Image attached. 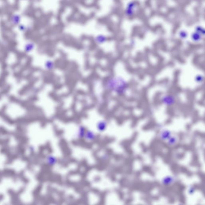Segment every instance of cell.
Returning <instances> with one entry per match:
<instances>
[{"mask_svg":"<svg viewBox=\"0 0 205 205\" xmlns=\"http://www.w3.org/2000/svg\"><path fill=\"white\" fill-rule=\"evenodd\" d=\"M129 85L125 79L120 76H114L108 79L105 82L107 90L119 95L125 94Z\"/></svg>","mask_w":205,"mask_h":205,"instance_id":"1","label":"cell"},{"mask_svg":"<svg viewBox=\"0 0 205 205\" xmlns=\"http://www.w3.org/2000/svg\"><path fill=\"white\" fill-rule=\"evenodd\" d=\"M138 4L135 0H131L126 4L124 10V16L131 18L136 15L138 9Z\"/></svg>","mask_w":205,"mask_h":205,"instance_id":"2","label":"cell"},{"mask_svg":"<svg viewBox=\"0 0 205 205\" xmlns=\"http://www.w3.org/2000/svg\"><path fill=\"white\" fill-rule=\"evenodd\" d=\"M203 36L198 33L194 31L191 35L192 41L194 42H199L202 40Z\"/></svg>","mask_w":205,"mask_h":205,"instance_id":"3","label":"cell"},{"mask_svg":"<svg viewBox=\"0 0 205 205\" xmlns=\"http://www.w3.org/2000/svg\"><path fill=\"white\" fill-rule=\"evenodd\" d=\"M107 36L105 35L100 34L96 36L95 41L98 44H103L107 42Z\"/></svg>","mask_w":205,"mask_h":205,"instance_id":"4","label":"cell"},{"mask_svg":"<svg viewBox=\"0 0 205 205\" xmlns=\"http://www.w3.org/2000/svg\"><path fill=\"white\" fill-rule=\"evenodd\" d=\"M173 98L170 95H165L162 97L161 101L164 104L166 105H169L173 102Z\"/></svg>","mask_w":205,"mask_h":205,"instance_id":"5","label":"cell"},{"mask_svg":"<svg viewBox=\"0 0 205 205\" xmlns=\"http://www.w3.org/2000/svg\"><path fill=\"white\" fill-rule=\"evenodd\" d=\"M107 123L105 121L102 120L99 121L97 123V129L100 132L103 131L105 130L107 128Z\"/></svg>","mask_w":205,"mask_h":205,"instance_id":"6","label":"cell"},{"mask_svg":"<svg viewBox=\"0 0 205 205\" xmlns=\"http://www.w3.org/2000/svg\"><path fill=\"white\" fill-rule=\"evenodd\" d=\"M85 137L88 141H91L94 140L95 138V134L92 131H88L86 132Z\"/></svg>","mask_w":205,"mask_h":205,"instance_id":"7","label":"cell"},{"mask_svg":"<svg viewBox=\"0 0 205 205\" xmlns=\"http://www.w3.org/2000/svg\"><path fill=\"white\" fill-rule=\"evenodd\" d=\"M47 161L48 164L50 166H53L55 165L57 162V160L56 158L53 155H49L47 158Z\"/></svg>","mask_w":205,"mask_h":205,"instance_id":"8","label":"cell"},{"mask_svg":"<svg viewBox=\"0 0 205 205\" xmlns=\"http://www.w3.org/2000/svg\"><path fill=\"white\" fill-rule=\"evenodd\" d=\"M188 32L184 29L180 30L178 32V36L181 39H185L188 37Z\"/></svg>","mask_w":205,"mask_h":205,"instance_id":"9","label":"cell"},{"mask_svg":"<svg viewBox=\"0 0 205 205\" xmlns=\"http://www.w3.org/2000/svg\"><path fill=\"white\" fill-rule=\"evenodd\" d=\"M195 31L198 33L203 36H205V28L201 25H197L195 27Z\"/></svg>","mask_w":205,"mask_h":205,"instance_id":"10","label":"cell"},{"mask_svg":"<svg viewBox=\"0 0 205 205\" xmlns=\"http://www.w3.org/2000/svg\"><path fill=\"white\" fill-rule=\"evenodd\" d=\"M86 133L85 128L83 126L80 127L78 132L77 137L81 139L84 137Z\"/></svg>","mask_w":205,"mask_h":205,"instance_id":"11","label":"cell"}]
</instances>
